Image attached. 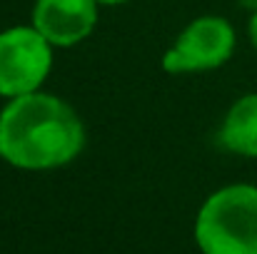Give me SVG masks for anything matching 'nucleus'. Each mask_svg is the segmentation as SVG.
Masks as SVG:
<instances>
[{
	"instance_id": "f257e3e1",
	"label": "nucleus",
	"mask_w": 257,
	"mask_h": 254,
	"mask_svg": "<svg viewBox=\"0 0 257 254\" xmlns=\"http://www.w3.org/2000/svg\"><path fill=\"white\" fill-rule=\"evenodd\" d=\"M85 125L73 105L50 92L10 97L0 110V150L8 165L28 172L70 165L85 147Z\"/></svg>"
},
{
	"instance_id": "f03ea898",
	"label": "nucleus",
	"mask_w": 257,
	"mask_h": 254,
	"mask_svg": "<svg viewBox=\"0 0 257 254\" xmlns=\"http://www.w3.org/2000/svg\"><path fill=\"white\" fill-rule=\"evenodd\" d=\"M202 254H257V187L227 184L212 192L195 219Z\"/></svg>"
},
{
	"instance_id": "7ed1b4c3",
	"label": "nucleus",
	"mask_w": 257,
	"mask_h": 254,
	"mask_svg": "<svg viewBox=\"0 0 257 254\" xmlns=\"http://www.w3.org/2000/svg\"><path fill=\"white\" fill-rule=\"evenodd\" d=\"M53 50L33 25L0 30V95L10 100L43 90L53 70Z\"/></svg>"
},
{
	"instance_id": "20e7f679",
	"label": "nucleus",
	"mask_w": 257,
	"mask_h": 254,
	"mask_svg": "<svg viewBox=\"0 0 257 254\" xmlns=\"http://www.w3.org/2000/svg\"><path fill=\"white\" fill-rule=\"evenodd\" d=\"M237 45L235 28L220 15L195 18L163 55V70L170 75L222 68Z\"/></svg>"
},
{
	"instance_id": "39448f33",
	"label": "nucleus",
	"mask_w": 257,
	"mask_h": 254,
	"mask_svg": "<svg viewBox=\"0 0 257 254\" xmlns=\"http://www.w3.org/2000/svg\"><path fill=\"white\" fill-rule=\"evenodd\" d=\"M97 0H35L33 28L53 48H75L97 25Z\"/></svg>"
},
{
	"instance_id": "423d86ee",
	"label": "nucleus",
	"mask_w": 257,
	"mask_h": 254,
	"mask_svg": "<svg viewBox=\"0 0 257 254\" xmlns=\"http://www.w3.org/2000/svg\"><path fill=\"white\" fill-rule=\"evenodd\" d=\"M217 142L232 155L257 157V92H247L230 105L222 117Z\"/></svg>"
},
{
	"instance_id": "0eeeda50",
	"label": "nucleus",
	"mask_w": 257,
	"mask_h": 254,
	"mask_svg": "<svg viewBox=\"0 0 257 254\" xmlns=\"http://www.w3.org/2000/svg\"><path fill=\"white\" fill-rule=\"evenodd\" d=\"M247 35H250V43H252V48L257 50V10L252 13V18H250V23H247Z\"/></svg>"
},
{
	"instance_id": "6e6552de",
	"label": "nucleus",
	"mask_w": 257,
	"mask_h": 254,
	"mask_svg": "<svg viewBox=\"0 0 257 254\" xmlns=\"http://www.w3.org/2000/svg\"><path fill=\"white\" fill-rule=\"evenodd\" d=\"M237 5L245 8V10H252V13L257 10V0H237Z\"/></svg>"
},
{
	"instance_id": "1a4fd4ad",
	"label": "nucleus",
	"mask_w": 257,
	"mask_h": 254,
	"mask_svg": "<svg viewBox=\"0 0 257 254\" xmlns=\"http://www.w3.org/2000/svg\"><path fill=\"white\" fill-rule=\"evenodd\" d=\"M100 5H107V8H112V5H122V3H127V0H97Z\"/></svg>"
},
{
	"instance_id": "9d476101",
	"label": "nucleus",
	"mask_w": 257,
	"mask_h": 254,
	"mask_svg": "<svg viewBox=\"0 0 257 254\" xmlns=\"http://www.w3.org/2000/svg\"><path fill=\"white\" fill-rule=\"evenodd\" d=\"M0 160H3V150H0Z\"/></svg>"
}]
</instances>
